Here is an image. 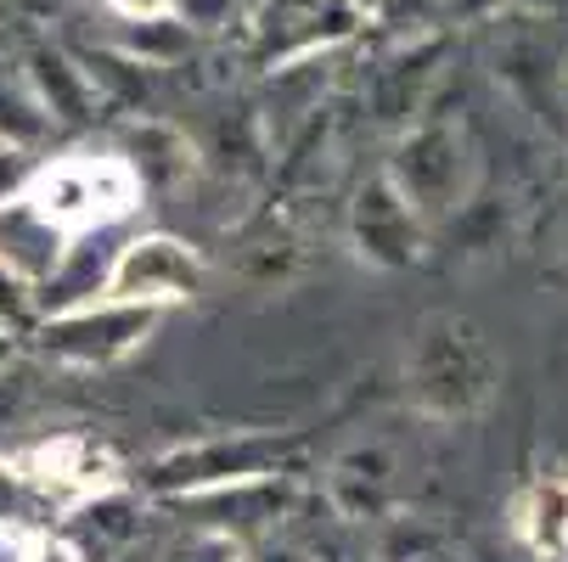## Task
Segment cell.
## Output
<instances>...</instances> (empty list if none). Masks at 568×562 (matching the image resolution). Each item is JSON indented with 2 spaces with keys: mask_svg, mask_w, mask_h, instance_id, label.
I'll return each mask as SVG.
<instances>
[{
  "mask_svg": "<svg viewBox=\"0 0 568 562\" xmlns=\"http://www.w3.org/2000/svg\"><path fill=\"white\" fill-rule=\"evenodd\" d=\"M170 7L181 12V23H186V29L220 34V29H231V23H236L242 0H170Z\"/></svg>",
  "mask_w": 568,
  "mask_h": 562,
  "instance_id": "7c38bea8",
  "label": "cell"
},
{
  "mask_svg": "<svg viewBox=\"0 0 568 562\" xmlns=\"http://www.w3.org/2000/svg\"><path fill=\"white\" fill-rule=\"evenodd\" d=\"M236 562H310V551H298L293 540H276V534H254L236 551Z\"/></svg>",
  "mask_w": 568,
  "mask_h": 562,
  "instance_id": "5bb4252c",
  "label": "cell"
},
{
  "mask_svg": "<svg viewBox=\"0 0 568 562\" xmlns=\"http://www.w3.org/2000/svg\"><path fill=\"white\" fill-rule=\"evenodd\" d=\"M23 203L62 236L124 219L141 203V170L119 152H68L23 181Z\"/></svg>",
  "mask_w": 568,
  "mask_h": 562,
  "instance_id": "7a4b0ae2",
  "label": "cell"
},
{
  "mask_svg": "<svg viewBox=\"0 0 568 562\" xmlns=\"http://www.w3.org/2000/svg\"><path fill=\"white\" fill-rule=\"evenodd\" d=\"M445 7V0H372V12L383 18V23H394V29H417L423 18H434Z\"/></svg>",
  "mask_w": 568,
  "mask_h": 562,
  "instance_id": "4fadbf2b",
  "label": "cell"
},
{
  "mask_svg": "<svg viewBox=\"0 0 568 562\" xmlns=\"http://www.w3.org/2000/svg\"><path fill=\"white\" fill-rule=\"evenodd\" d=\"M293 461H298V439L236 433V439H209V445H192L181 456H164L152 472H158V490L203 495V490H220V484H242V478L293 472Z\"/></svg>",
  "mask_w": 568,
  "mask_h": 562,
  "instance_id": "3957f363",
  "label": "cell"
},
{
  "mask_svg": "<svg viewBox=\"0 0 568 562\" xmlns=\"http://www.w3.org/2000/svg\"><path fill=\"white\" fill-rule=\"evenodd\" d=\"M496 349L484 344V333L467 315H428L417 327V344L405 355V394L423 417L462 422L473 411L490 406L496 394Z\"/></svg>",
  "mask_w": 568,
  "mask_h": 562,
  "instance_id": "6da1fadb",
  "label": "cell"
},
{
  "mask_svg": "<svg viewBox=\"0 0 568 562\" xmlns=\"http://www.w3.org/2000/svg\"><path fill=\"white\" fill-rule=\"evenodd\" d=\"M158 320V304H130V298H102L91 315H68L62 327L45 333V349L73 355V360H113L141 344V333Z\"/></svg>",
  "mask_w": 568,
  "mask_h": 562,
  "instance_id": "ba28073f",
  "label": "cell"
},
{
  "mask_svg": "<svg viewBox=\"0 0 568 562\" xmlns=\"http://www.w3.org/2000/svg\"><path fill=\"white\" fill-rule=\"evenodd\" d=\"M546 562H568V545H562V551H551V556H546Z\"/></svg>",
  "mask_w": 568,
  "mask_h": 562,
  "instance_id": "ac0fdd59",
  "label": "cell"
},
{
  "mask_svg": "<svg viewBox=\"0 0 568 562\" xmlns=\"http://www.w3.org/2000/svg\"><path fill=\"white\" fill-rule=\"evenodd\" d=\"M513 534L524 545H535L540 556H551V551L568 545V472H540L535 484L524 490Z\"/></svg>",
  "mask_w": 568,
  "mask_h": 562,
  "instance_id": "30bf717a",
  "label": "cell"
},
{
  "mask_svg": "<svg viewBox=\"0 0 568 562\" xmlns=\"http://www.w3.org/2000/svg\"><path fill=\"white\" fill-rule=\"evenodd\" d=\"M113 7H119L124 18H158V12L170 7V0H113Z\"/></svg>",
  "mask_w": 568,
  "mask_h": 562,
  "instance_id": "2e32d148",
  "label": "cell"
},
{
  "mask_svg": "<svg viewBox=\"0 0 568 562\" xmlns=\"http://www.w3.org/2000/svg\"><path fill=\"white\" fill-rule=\"evenodd\" d=\"M361 0H265L254 12V51L260 62H304L321 45H333L355 29Z\"/></svg>",
  "mask_w": 568,
  "mask_h": 562,
  "instance_id": "5b68a950",
  "label": "cell"
},
{
  "mask_svg": "<svg viewBox=\"0 0 568 562\" xmlns=\"http://www.w3.org/2000/svg\"><path fill=\"white\" fill-rule=\"evenodd\" d=\"M203 282V259L170 236H146V243H130L108 276V298H130V304H175L192 298Z\"/></svg>",
  "mask_w": 568,
  "mask_h": 562,
  "instance_id": "8992f818",
  "label": "cell"
},
{
  "mask_svg": "<svg viewBox=\"0 0 568 562\" xmlns=\"http://www.w3.org/2000/svg\"><path fill=\"white\" fill-rule=\"evenodd\" d=\"M366 7H372V0H366Z\"/></svg>",
  "mask_w": 568,
  "mask_h": 562,
  "instance_id": "d6986e66",
  "label": "cell"
},
{
  "mask_svg": "<svg viewBox=\"0 0 568 562\" xmlns=\"http://www.w3.org/2000/svg\"><path fill=\"white\" fill-rule=\"evenodd\" d=\"M327 507L338 523H383L394 507V461L383 445H355L327 467Z\"/></svg>",
  "mask_w": 568,
  "mask_h": 562,
  "instance_id": "9c48e42d",
  "label": "cell"
},
{
  "mask_svg": "<svg viewBox=\"0 0 568 562\" xmlns=\"http://www.w3.org/2000/svg\"><path fill=\"white\" fill-rule=\"evenodd\" d=\"M372 551L377 562H462L456 540L428 518H383Z\"/></svg>",
  "mask_w": 568,
  "mask_h": 562,
  "instance_id": "8fae6325",
  "label": "cell"
},
{
  "mask_svg": "<svg viewBox=\"0 0 568 562\" xmlns=\"http://www.w3.org/2000/svg\"><path fill=\"white\" fill-rule=\"evenodd\" d=\"M18 7H29V12H57L62 0H18Z\"/></svg>",
  "mask_w": 568,
  "mask_h": 562,
  "instance_id": "e0dca14e",
  "label": "cell"
},
{
  "mask_svg": "<svg viewBox=\"0 0 568 562\" xmlns=\"http://www.w3.org/2000/svg\"><path fill=\"white\" fill-rule=\"evenodd\" d=\"M355 243L372 265H388V270L412 265L423 254V214L388 175L366 181L355 197Z\"/></svg>",
  "mask_w": 568,
  "mask_h": 562,
  "instance_id": "52a82bcc",
  "label": "cell"
},
{
  "mask_svg": "<svg viewBox=\"0 0 568 562\" xmlns=\"http://www.w3.org/2000/svg\"><path fill=\"white\" fill-rule=\"evenodd\" d=\"M388 181L412 197V208L423 219H445L450 208H462L467 186H473V152L456 130L445 124H423L399 141V157L388 164Z\"/></svg>",
  "mask_w": 568,
  "mask_h": 562,
  "instance_id": "277c9868",
  "label": "cell"
},
{
  "mask_svg": "<svg viewBox=\"0 0 568 562\" xmlns=\"http://www.w3.org/2000/svg\"><path fill=\"white\" fill-rule=\"evenodd\" d=\"M310 562H377V551L361 545V540H333V545H321Z\"/></svg>",
  "mask_w": 568,
  "mask_h": 562,
  "instance_id": "9a60e30c",
  "label": "cell"
}]
</instances>
